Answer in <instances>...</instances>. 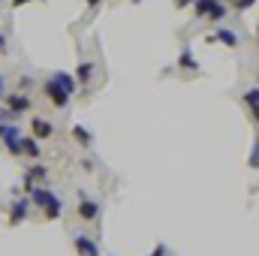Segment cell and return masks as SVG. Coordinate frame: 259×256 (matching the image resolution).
Instances as JSON below:
<instances>
[{
	"label": "cell",
	"instance_id": "21",
	"mask_svg": "<svg viewBox=\"0 0 259 256\" xmlns=\"http://www.w3.org/2000/svg\"><path fill=\"white\" fill-rule=\"evenodd\" d=\"M256 160H259V148L253 145V151H250V169H256Z\"/></svg>",
	"mask_w": 259,
	"mask_h": 256
},
{
	"label": "cell",
	"instance_id": "13",
	"mask_svg": "<svg viewBox=\"0 0 259 256\" xmlns=\"http://www.w3.org/2000/svg\"><path fill=\"white\" fill-rule=\"evenodd\" d=\"M21 154H27V157H33V160H39V157H42L39 142H36L33 136H24V133H21Z\"/></svg>",
	"mask_w": 259,
	"mask_h": 256
},
{
	"label": "cell",
	"instance_id": "8",
	"mask_svg": "<svg viewBox=\"0 0 259 256\" xmlns=\"http://www.w3.org/2000/svg\"><path fill=\"white\" fill-rule=\"evenodd\" d=\"M30 136H33V139H52V136H55V124L33 115V118H30Z\"/></svg>",
	"mask_w": 259,
	"mask_h": 256
},
{
	"label": "cell",
	"instance_id": "23",
	"mask_svg": "<svg viewBox=\"0 0 259 256\" xmlns=\"http://www.w3.org/2000/svg\"><path fill=\"white\" fill-rule=\"evenodd\" d=\"M6 97V81H3V75H0V100Z\"/></svg>",
	"mask_w": 259,
	"mask_h": 256
},
{
	"label": "cell",
	"instance_id": "7",
	"mask_svg": "<svg viewBox=\"0 0 259 256\" xmlns=\"http://www.w3.org/2000/svg\"><path fill=\"white\" fill-rule=\"evenodd\" d=\"M27 214H30V199L27 196H21V199H15L12 202V208H9V226H18V223H24L27 220Z\"/></svg>",
	"mask_w": 259,
	"mask_h": 256
},
{
	"label": "cell",
	"instance_id": "20",
	"mask_svg": "<svg viewBox=\"0 0 259 256\" xmlns=\"http://www.w3.org/2000/svg\"><path fill=\"white\" fill-rule=\"evenodd\" d=\"M166 253H169V247H166V244H157V247H154L148 256H166Z\"/></svg>",
	"mask_w": 259,
	"mask_h": 256
},
{
	"label": "cell",
	"instance_id": "11",
	"mask_svg": "<svg viewBox=\"0 0 259 256\" xmlns=\"http://www.w3.org/2000/svg\"><path fill=\"white\" fill-rule=\"evenodd\" d=\"M69 136H72V142L81 145V148H91V145H94V133L88 127H81V124H72V127H69Z\"/></svg>",
	"mask_w": 259,
	"mask_h": 256
},
{
	"label": "cell",
	"instance_id": "6",
	"mask_svg": "<svg viewBox=\"0 0 259 256\" xmlns=\"http://www.w3.org/2000/svg\"><path fill=\"white\" fill-rule=\"evenodd\" d=\"M205 39H208V42H220V46H226V49H238V46H241V36H238L235 30H229V27H217V30L208 33Z\"/></svg>",
	"mask_w": 259,
	"mask_h": 256
},
{
	"label": "cell",
	"instance_id": "14",
	"mask_svg": "<svg viewBox=\"0 0 259 256\" xmlns=\"http://www.w3.org/2000/svg\"><path fill=\"white\" fill-rule=\"evenodd\" d=\"M178 66H181V69H190V72H199V64H196L193 49H190V46H184V49H181V58H178Z\"/></svg>",
	"mask_w": 259,
	"mask_h": 256
},
{
	"label": "cell",
	"instance_id": "3",
	"mask_svg": "<svg viewBox=\"0 0 259 256\" xmlns=\"http://www.w3.org/2000/svg\"><path fill=\"white\" fill-rule=\"evenodd\" d=\"M78 220H88V223H94V220H100V214H103V205L100 202H94V199H88L84 193L78 190Z\"/></svg>",
	"mask_w": 259,
	"mask_h": 256
},
{
	"label": "cell",
	"instance_id": "22",
	"mask_svg": "<svg viewBox=\"0 0 259 256\" xmlns=\"http://www.w3.org/2000/svg\"><path fill=\"white\" fill-rule=\"evenodd\" d=\"M190 3H193V0H175V6H178V9H184V6H190Z\"/></svg>",
	"mask_w": 259,
	"mask_h": 256
},
{
	"label": "cell",
	"instance_id": "25",
	"mask_svg": "<svg viewBox=\"0 0 259 256\" xmlns=\"http://www.w3.org/2000/svg\"><path fill=\"white\" fill-rule=\"evenodd\" d=\"M84 3H88V9H97L100 6V0H84Z\"/></svg>",
	"mask_w": 259,
	"mask_h": 256
},
{
	"label": "cell",
	"instance_id": "10",
	"mask_svg": "<svg viewBox=\"0 0 259 256\" xmlns=\"http://www.w3.org/2000/svg\"><path fill=\"white\" fill-rule=\"evenodd\" d=\"M49 78H52L55 84H61V88H64V91H66V94H69V97H72V94L78 91V81H75V78H72L69 72H61V69H55V72H52Z\"/></svg>",
	"mask_w": 259,
	"mask_h": 256
},
{
	"label": "cell",
	"instance_id": "27",
	"mask_svg": "<svg viewBox=\"0 0 259 256\" xmlns=\"http://www.w3.org/2000/svg\"><path fill=\"white\" fill-rule=\"evenodd\" d=\"M226 3H235V0H226Z\"/></svg>",
	"mask_w": 259,
	"mask_h": 256
},
{
	"label": "cell",
	"instance_id": "16",
	"mask_svg": "<svg viewBox=\"0 0 259 256\" xmlns=\"http://www.w3.org/2000/svg\"><path fill=\"white\" fill-rule=\"evenodd\" d=\"M214 3H217V0H193V12H196V18H208V12L214 9Z\"/></svg>",
	"mask_w": 259,
	"mask_h": 256
},
{
	"label": "cell",
	"instance_id": "4",
	"mask_svg": "<svg viewBox=\"0 0 259 256\" xmlns=\"http://www.w3.org/2000/svg\"><path fill=\"white\" fill-rule=\"evenodd\" d=\"M3 106L12 112V115H24V112H33V106H30V97L27 94H6L3 97Z\"/></svg>",
	"mask_w": 259,
	"mask_h": 256
},
{
	"label": "cell",
	"instance_id": "12",
	"mask_svg": "<svg viewBox=\"0 0 259 256\" xmlns=\"http://www.w3.org/2000/svg\"><path fill=\"white\" fill-rule=\"evenodd\" d=\"M94 69H97V64H94V61H81V64L75 66V81H78V84H91Z\"/></svg>",
	"mask_w": 259,
	"mask_h": 256
},
{
	"label": "cell",
	"instance_id": "19",
	"mask_svg": "<svg viewBox=\"0 0 259 256\" xmlns=\"http://www.w3.org/2000/svg\"><path fill=\"white\" fill-rule=\"evenodd\" d=\"M30 88H33V81H30L27 75H21V78H18V91H21V94H27Z\"/></svg>",
	"mask_w": 259,
	"mask_h": 256
},
{
	"label": "cell",
	"instance_id": "17",
	"mask_svg": "<svg viewBox=\"0 0 259 256\" xmlns=\"http://www.w3.org/2000/svg\"><path fill=\"white\" fill-rule=\"evenodd\" d=\"M244 106H247L250 118H256V106H259V91H256V88H250V91L244 94Z\"/></svg>",
	"mask_w": 259,
	"mask_h": 256
},
{
	"label": "cell",
	"instance_id": "5",
	"mask_svg": "<svg viewBox=\"0 0 259 256\" xmlns=\"http://www.w3.org/2000/svg\"><path fill=\"white\" fill-rule=\"evenodd\" d=\"M42 91H46V97H49V103H52V106H58V109H66V106H69V100H72V97L66 94L64 88H61V84H55L52 78H46V84H42Z\"/></svg>",
	"mask_w": 259,
	"mask_h": 256
},
{
	"label": "cell",
	"instance_id": "15",
	"mask_svg": "<svg viewBox=\"0 0 259 256\" xmlns=\"http://www.w3.org/2000/svg\"><path fill=\"white\" fill-rule=\"evenodd\" d=\"M226 15H229V6H226V3H220V0H217V3H214V9H211V12H208V18H205V21H217V24H220V21H223V18H226Z\"/></svg>",
	"mask_w": 259,
	"mask_h": 256
},
{
	"label": "cell",
	"instance_id": "9",
	"mask_svg": "<svg viewBox=\"0 0 259 256\" xmlns=\"http://www.w3.org/2000/svg\"><path fill=\"white\" fill-rule=\"evenodd\" d=\"M72 244H75L78 256H100V247H97V241H94V238H88V235H81V232L72 238Z\"/></svg>",
	"mask_w": 259,
	"mask_h": 256
},
{
	"label": "cell",
	"instance_id": "26",
	"mask_svg": "<svg viewBox=\"0 0 259 256\" xmlns=\"http://www.w3.org/2000/svg\"><path fill=\"white\" fill-rule=\"evenodd\" d=\"M130 3H142V0H130Z\"/></svg>",
	"mask_w": 259,
	"mask_h": 256
},
{
	"label": "cell",
	"instance_id": "1",
	"mask_svg": "<svg viewBox=\"0 0 259 256\" xmlns=\"http://www.w3.org/2000/svg\"><path fill=\"white\" fill-rule=\"evenodd\" d=\"M27 199H30V205L42 208L46 220H58V217L64 214V202L49 190V187H30V190H27Z\"/></svg>",
	"mask_w": 259,
	"mask_h": 256
},
{
	"label": "cell",
	"instance_id": "24",
	"mask_svg": "<svg viewBox=\"0 0 259 256\" xmlns=\"http://www.w3.org/2000/svg\"><path fill=\"white\" fill-rule=\"evenodd\" d=\"M0 52H6V33H0Z\"/></svg>",
	"mask_w": 259,
	"mask_h": 256
},
{
	"label": "cell",
	"instance_id": "18",
	"mask_svg": "<svg viewBox=\"0 0 259 256\" xmlns=\"http://www.w3.org/2000/svg\"><path fill=\"white\" fill-rule=\"evenodd\" d=\"M256 6V0H235V9L238 12H247V9H253Z\"/></svg>",
	"mask_w": 259,
	"mask_h": 256
},
{
	"label": "cell",
	"instance_id": "2",
	"mask_svg": "<svg viewBox=\"0 0 259 256\" xmlns=\"http://www.w3.org/2000/svg\"><path fill=\"white\" fill-rule=\"evenodd\" d=\"M0 142L6 145V151L12 157H21V130L15 127L12 121L9 124H0Z\"/></svg>",
	"mask_w": 259,
	"mask_h": 256
}]
</instances>
